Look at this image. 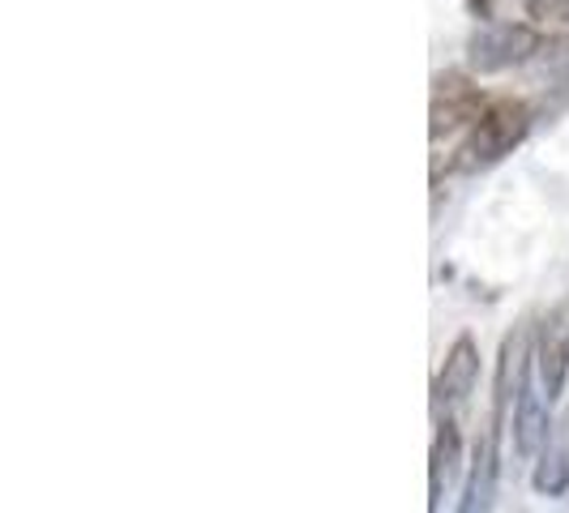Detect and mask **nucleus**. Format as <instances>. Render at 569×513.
Here are the masks:
<instances>
[{
	"mask_svg": "<svg viewBox=\"0 0 569 513\" xmlns=\"http://www.w3.org/2000/svg\"><path fill=\"white\" fill-rule=\"evenodd\" d=\"M536 124V108L527 99H492L485 108V115L467 129V138L458 142V150L450 154V171H462V175H476L485 168H497L506 154H513L518 145L527 142Z\"/></svg>",
	"mask_w": 569,
	"mask_h": 513,
	"instance_id": "obj_1",
	"label": "nucleus"
},
{
	"mask_svg": "<svg viewBox=\"0 0 569 513\" xmlns=\"http://www.w3.org/2000/svg\"><path fill=\"white\" fill-rule=\"evenodd\" d=\"M543 48V34L527 22H480L467 39V69L471 73H506L531 64Z\"/></svg>",
	"mask_w": 569,
	"mask_h": 513,
	"instance_id": "obj_2",
	"label": "nucleus"
},
{
	"mask_svg": "<svg viewBox=\"0 0 569 513\" xmlns=\"http://www.w3.org/2000/svg\"><path fill=\"white\" fill-rule=\"evenodd\" d=\"M531 360H536V330H531V325H513L510 334H506V342H501L497 376H492V415H488L492 428H506L510 402L522 399V390L531 385V381H527Z\"/></svg>",
	"mask_w": 569,
	"mask_h": 513,
	"instance_id": "obj_3",
	"label": "nucleus"
},
{
	"mask_svg": "<svg viewBox=\"0 0 569 513\" xmlns=\"http://www.w3.org/2000/svg\"><path fill=\"white\" fill-rule=\"evenodd\" d=\"M492 103L480 86L471 82L467 73H441L432 82V112H428V133L432 138H446L455 129H471L485 108Z\"/></svg>",
	"mask_w": 569,
	"mask_h": 513,
	"instance_id": "obj_4",
	"label": "nucleus"
},
{
	"mask_svg": "<svg viewBox=\"0 0 569 513\" xmlns=\"http://www.w3.org/2000/svg\"><path fill=\"white\" fill-rule=\"evenodd\" d=\"M536 372H540V394L557 402L569 376V300H561L536 325Z\"/></svg>",
	"mask_w": 569,
	"mask_h": 513,
	"instance_id": "obj_5",
	"label": "nucleus"
},
{
	"mask_svg": "<svg viewBox=\"0 0 569 513\" xmlns=\"http://www.w3.org/2000/svg\"><path fill=\"white\" fill-rule=\"evenodd\" d=\"M476 381H480V346H476L471 334H458L450 342V351H446V360H441V369H437L432 402L437 406H458L476 390Z\"/></svg>",
	"mask_w": 569,
	"mask_h": 513,
	"instance_id": "obj_6",
	"label": "nucleus"
},
{
	"mask_svg": "<svg viewBox=\"0 0 569 513\" xmlns=\"http://www.w3.org/2000/svg\"><path fill=\"white\" fill-rule=\"evenodd\" d=\"M552 402L543 399L536 385L522 390V399L513 402V450L522 457H540L543 445L552 441V415H548Z\"/></svg>",
	"mask_w": 569,
	"mask_h": 513,
	"instance_id": "obj_7",
	"label": "nucleus"
},
{
	"mask_svg": "<svg viewBox=\"0 0 569 513\" xmlns=\"http://www.w3.org/2000/svg\"><path fill=\"white\" fill-rule=\"evenodd\" d=\"M531 484L540 496H561L569 487V432H552V441L543 445Z\"/></svg>",
	"mask_w": 569,
	"mask_h": 513,
	"instance_id": "obj_8",
	"label": "nucleus"
},
{
	"mask_svg": "<svg viewBox=\"0 0 569 513\" xmlns=\"http://www.w3.org/2000/svg\"><path fill=\"white\" fill-rule=\"evenodd\" d=\"M458 457H462V436H458L455 420H446V424H437V436H432V466H428L432 501H428V513H437V505H441V480L455 475Z\"/></svg>",
	"mask_w": 569,
	"mask_h": 513,
	"instance_id": "obj_9",
	"label": "nucleus"
},
{
	"mask_svg": "<svg viewBox=\"0 0 569 513\" xmlns=\"http://www.w3.org/2000/svg\"><path fill=\"white\" fill-rule=\"evenodd\" d=\"M531 64H536L540 73H548V78L569 82V34H552V39H543V48L536 52Z\"/></svg>",
	"mask_w": 569,
	"mask_h": 513,
	"instance_id": "obj_10",
	"label": "nucleus"
},
{
	"mask_svg": "<svg viewBox=\"0 0 569 513\" xmlns=\"http://www.w3.org/2000/svg\"><path fill=\"white\" fill-rule=\"evenodd\" d=\"M527 18L552 22V27H569V0H527Z\"/></svg>",
	"mask_w": 569,
	"mask_h": 513,
	"instance_id": "obj_11",
	"label": "nucleus"
}]
</instances>
